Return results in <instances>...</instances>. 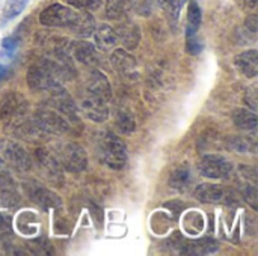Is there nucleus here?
I'll list each match as a JSON object with an SVG mask.
<instances>
[{
    "label": "nucleus",
    "mask_w": 258,
    "mask_h": 256,
    "mask_svg": "<svg viewBox=\"0 0 258 256\" xmlns=\"http://www.w3.org/2000/svg\"><path fill=\"white\" fill-rule=\"evenodd\" d=\"M26 3H27V0H11L6 5L3 14H2V26H5L8 21H11L12 18H15L24 9Z\"/></svg>",
    "instance_id": "c85d7f7f"
},
{
    "label": "nucleus",
    "mask_w": 258,
    "mask_h": 256,
    "mask_svg": "<svg viewBox=\"0 0 258 256\" xmlns=\"http://www.w3.org/2000/svg\"><path fill=\"white\" fill-rule=\"evenodd\" d=\"M5 72H6V68L0 63V80H2V77L5 75Z\"/></svg>",
    "instance_id": "4c0bfd02"
},
{
    "label": "nucleus",
    "mask_w": 258,
    "mask_h": 256,
    "mask_svg": "<svg viewBox=\"0 0 258 256\" xmlns=\"http://www.w3.org/2000/svg\"><path fill=\"white\" fill-rule=\"evenodd\" d=\"M234 63L243 75L254 78L258 74V53L257 50H248L234 59Z\"/></svg>",
    "instance_id": "412c9836"
},
{
    "label": "nucleus",
    "mask_w": 258,
    "mask_h": 256,
    "mask_svg": "<svg viewBox=\"0 0 258 256\" xmlns=\"http://www.w3.org/2000/svg\"><path fill=\"white\" fill-rule=\"evenodd\" d=\"M35 161L38 164L39 174L50 183L60 186L63 183V172H62V166L59 164L57 158L54 154H51L50 151L41 148L36 149L35 152Z\"/></svg>",
    "instance_id": "0eeeda50"
},
{
    "label": "nucleus",
    "mask_w": 258,
    "mask_h": 256,
    "mask_svg": "<svg viewBox=\"0 0 258 256\" xmlns=\"http://www.w3.org/2000/svg\"><path fill=\"white\" fill-rule=\"evenodd\" d=\"M203 50V42L197 33H186V51L192 56L198 54Z\"/></svg>",
    "instance_id": "2f4dec72"
},
{
    "label": "nucleus",
    "mask_w": 258,
    "mask_h": 256,
    "mask_svg": "<svg viewBox=\"0 0 258 256\" xmlns=\"http://www.w3.org/2000/svg\"><path fill=\"white\" fill-rule=\"evenodd\" d=\"M23 189L27 195V198L35 202L36 205L42 207L44 210L48 208H57L60 207V199L56 193H53L51 190L45 189L44 186H41L36 181H26L23 184Z\"/></svg>",
    "instance_id": "f8f14e48"
},
{
    "label": "nucleus",
    "mask_w": 258,
    "mask_h": 256,
    "mask_svg": "<svg viewBox=\"0 0 258 256\" xmlns=\"http://www.w3.org/2000/svg\"><path fill=\"white\" fill-rule=\"evenodd\" d=\"M245 101H246V104H248L254 112L257 110V86H255V84H252L251 88L246 89Z\"/></svg>",
    "instance_id": "f704fd0d"
},
{
    "label": "nucleus",
    "mask_w": 258,
    "mask_h": 256,
    "mask_svg": "<svg viewBox=\"0 0 258 256\" xmlns=\"http://www.w3.org/2000/svg\"><path fill=\"white\" fill-rule=\"evenodd\" d=\"M201 24V9L198 2L192 0L187 8V27L186 33H197Z\"/></svg>",
    "instance_id": "bb28decb"
},
{
    "label": "nucleus",
    "mask_w": 258,
    "mask_h": 256,
    "mask_svg": "<svg viewBox=\"0 0 258 256\" xmlns=\"http://www.w3.org/2000/svg\"><path fill=\"white\" fill-rule=\"evenodd\" d=\"M258 0H240V6L245 9V11H254L257 8Z\"/></svg>",
    "instance_id": "e433bc0d"
},
{
    "label": "nucleus",
    "mask_w": 258,
    "mask_h": 256,
    "mask_svg": "<svg viewBox=\"0 0 258 256\" xmlns=\"http://www.w3.org/2000/svg\"><path fill=\"white\" fill-rule=\"evenodd\" d=\"M116 38L118 41L127 48V50H133L139 45L141 42V29L136 23H133L132 20H125L122 21L116 29Z\"/></svg>",
    "instance_id": "a211bd4d"
},
{
    "label": "nucleus",
    "mask_w": 258,
    "mask_h": 256,
    "mask_svg": "<svg viewBox=\"0 0 258 256\" xmlns=\"http://www.w3.org/2000/svg\"><path fill=\"white\" fill-rule=\"evenodd\" d=\"M68 29L73 30V33H76L80 38H89L95 30V20L88 11H77Z\"/></svg>",
    "instance_id": "aec40b11"
},
{
    "label": "nucleus",
    "mask_w": 258,
    "mask_h": 256,
    "mask_svg": "<svg viewBox=\"0 0 258 256\" xmlns=\"http://www.w3.org/2000/svg\"><path fill=\"white\" fill-rule=\"evenodd\" d=\"M195 198L204 204H225V205H234L237 201V193L230 190L228 187L212 184V183H203L195 189Z\"/></svg>",
    "instance_id": "39448f33"
},
{
    "label": "nucleus",
    "mask_w": 258,
    "mask_h": 256,
    "mask_svg": "<svg viewBox=\"0 0 258 256\" xmlns=\"http://www.w3.org/2000/svg\"><path fill=\"white\" fill-rule=\"evenodd\" d=\"M97 151L101 160L115 170L122 169L127 164V148L125 143L113 133H103L97 139Z\"/></svg>",
    "instance_id": "f257e3e1"
},
{
    "label": "nucleus",
    "mask_w": 258,
    "mask_h": 256,
    "mask_svg": "<svg viewBox=\"0 0 258 256\" xmlns=\"http://www.w3.org/2000/svg\"><path fill=\"white\" fill-rule=\"evenodd\" d=\"M33 121L45 134H65L70 130V121L51 106H39L35 110Z\"/></svg>",
    "instance_id": "f03ea898"
},
{
    "label": "nucleus",
    "mask_w": 258,
    "mask_h": 256,
    "mask_svg": "<svg viewBox=\"0 0 258 256\" xmlns=\"http://www.w3.org/2000/svg\"><path fill=\"white\" fill-rule=\"evenodd\" d=\"M56 158L59 164L62 166V169L73 172V174L83 172L88 166L86 151L83 149L82 145L74 143V142L60 145L56 151Z\"/></svg>",
    "instance_id": "7ed1b4c3"
},
{
    "label": "nucleus",
    "mask_w": 258,
    "mask_h": 256,
    "mask_svg": "<svg viewBox=\"0 0 258 256\" xmlns=\"http://www.w3.org/2000/svg\"><path fill=\"white\" fill-rule=\"evenodd\" d=\"M92 35L95 36V44L100 50H110L118 42L116 32L109 24H101V26L95 27Z\"/></svg>",
    "instance_id": "5701e85b"
},
{
    "label": "nucleus",
    "mask_w": 258,
    "mask_h": 256,
    "mask_svg": "<svg viewBox=\"0 0 258 256\" xmlns=\"http://www.w3.org/2000/svg\"><path fill=\"white\" fill-rule=\"evenodd\" d=\"M70 54L86 66H97L100 59L94 44L88 41H74L70 44Z\"/></svg>",
    "instance_id": "f3484780"
},
{
    "label": "nucleus",
    "mask_w": 258,
    "mask_h": 256,
    "mask_svg": "<svg viewBox=\"0 0 258 256\" xmlns=\"http://www.w3.org/2000/svg\"><path fill=\"white\" fill-rule=\"evenodd\" d=\"M159 5H160L162 11L165 12V15L171 21L178 20L180 11H181V2L180 0H159Z\"/></svg>",
    "instance_id": "7c9ffc66"
},
{
    "label": "nucleus",
    "mask_w": 258,
    "mask_h": 256,
    "mask_svg": "<svg viewBox=\"0 0 258 256\" xmlns=\"http://www.w3.org/2000/svg\"><path fill=\"white\" fill-rule=\"evenodd\" d=\"M26 78L29 88L33 91H48L50 88L59 83V78L51 72V69L42 60L29 68Z\"/></svg>",
    "instance_id": "9d476101"
},
{
    "label": "nucleus",
    "mask_w": 258,
    "mask_h": 256,
    "mask_svg": "<svg viewBox=\"0 0 258 256\" xmlns=\"http://www.w3.org/2000/svg\"><path fill=\"white\" fill-rule=\"evenodd\" d=\"M77 11L67 8L63 5L54 3L47 6L39 14V23L48 27H70Z\"/></svg>",
    "instance_id": "6e6552de"
},
{
    "label": "nucleus",
    "mask_w": 258,
    "mask_h": 256,
    "mask_svg": "<svg viewBox=\"0 0 258 256\" xmlns=\"http://www.w3.org/2000/svg\"><path fill=\"white\" fill-rule=\"evenodd\" d=\"M136 3L138 0H107L106 15L110 20H122L135 9Z\"/></svg>",
    "instance_id": "4be33fe9"
},
{
    "label": "nucleus",
    "mask_w": 258,
    "mask_h": 256,
    "mask_svg": "<svg viewBox=\"0 0 258 256\" xmlns=\"http://www.w3.org/2000/svg\"><path fill=\"white\" fill-rule=\"evenodd\" d=\"M218 243L213 238H201L195 241H184L181 238L172 244V249L186 255H210L218 250Z\"/></svg>",
    "instance_id": "4468645a"
},
{
    "label": "nucleus",
    "mask_w": 258,
    "mask_h": 256,
    "mask_svg": "<svg viewBox=\"0 0 258 256\" xmlns=\"http://www.w3.org/2000/svg\"><path fill=\"white\" fill-rule=\"evenodd\" d=\"M246 29L254 35V33H257V29H258V18L257 15L254 14V15H249L248 18H246Z\"/></svg>",
    "instance_id": "c9c22d12"
},
{
    "label": "nucleus",
    "mask_w": 258,
    "mask_h": 256,
    "mask_svg": "<svg viewBox=\"0 0 258 256\" xmlns=\"http://www.w3.org/2000/svg\"><path fill=\"white\" fill-rule=\"evenodd\" d=\"M200 172L203 177L212 180H230L236 174V169L234 164L224 155L209 154L201 158Z\"/></svg>",
    "instance_id": "20e7f679"
},
{
    "label": "nucleus",
    "mask_w": 258,
    "mask_h": 256,
    "mask_svg": "<svg viewBox=\"0 0 258 256\" xmlns=\"http://www.w3.org/2000/svg\"><path fill=\"white\" fill-rule=\"evenodd\" d=\"M48 92H50L48 106H51L59 113H62L68 121H77V104L74 103L71 95L60 86V83L50 88Z\"/></svg>",
    "instance_id": "1a4fd4ad"
},
{
    "label": "nucleus",
    "mask_w": 258,
    "mask_h": 256,
    "mask_svg": "<svg viewBox=\"0 0 258 256\" xmlns=\"http://www.w3.org/2000/svg\"><path fill=\"white\" fill-rule=\"evenodd\" d=\"M192 183V174L187 166H177L171 177H169V186L177 192H184Z\"/></svg>",
    "instance_id": "393cba45"
},
{
    "label": "nucleus",
    "mask_w": 258,
    "mask_h": 256,
    "mask_svg": "<svg viewBox=\"0 0 258 256\" xmlns=\"http://www.w3.org/2000/svg\"><path fill=\"white\" fill-rule=\"evenodd\" d=\"M0 152L3 154L5 163L11 164L18 172H27L32 167V157L18 142L2 140Z\"/></svg>",
    "instance_id": "423d86ee"
},
{
    "label": "nucleus",
    "mask_w": 258,
    "mask_h": 256,
    "mask_svg": "<svg viewBox=\"0 0 258 256\" xmlns=\"http://www.w3.org/2000/svg\"><path fill=\"white\" fill-rule=\"evenodd\" d=\"M227 146L231 151L240 152V154H246L255 149V143L254 140H251L249 137H243V136H231L227 139Z\"/></svg>",
    "instance_id": "a878e982"
},
{
    "label": "nucleus",
    "mask_w": 258,
    "mask_h": 256,
    "mask_svg": "<svg viewBox=\"0 0 258 256\" xmlns=\"http://www.w3.org/2000/svg\"><path fill=\"white\" fill-rule=\"evenodd\" d=\"M116 127L119 128V131L125 133V134H130L135 131L136 128V122H135V118L125 112V110H119L116 113Z\"/></svg>",
    "instance_id": "c756f323"
},
{
    "label": "nucleus",
    "mask_w": 258,
    "mask_h": 256,
    "mask_svg": "<svg viewBox=\"0 0 258 256\" xmlns=\"http://www.w3.org/2000/svg\"><path fill=\"white\" fill-rule=\"evenodd\" d=\"M2 48H3V51L11 57V56L17 51V48H18V39H17L15 36H8V38H5V39L2 41Z\"/></svg>",
    "instance_id": "72a5a7b5"
},
{
    "label": "nucleus",
    "mask_w": 258,
    "mask_h": 256,
    "mask_svg": "<svg viewBox=\"0 0 258 256\" xmlns=\"http://www.w3.org/2000/svg\"><path fill=\"white\" fill-rule=\"evenodd\" d=\"M79 107L82 110V113L94 121V122H104L109 116V107H107V101H104L100 97L91 95L88 92L83 91L80 101H79Z\"/></svg>",
    "instance_id": "9b49d317"
},
{
    "label": "nucleus",
    "mask_w": 258,
    "mask_h": 256,
    "mask_svg": "<svg viewBox=\"0 0 258 256\" xmlns=\"http://www.w3.org/2000/svg\"><path fill=\"white\" fill-rule=\"evenodd\" d=\"M83 91L91 94V95L100 97L104 101H109L112 98V86H110L106 74L98 71V69H94V71L89 72V75H88V78L85 81V89Z\"/></svg>",
    "instance_id": "2eb2a0df"
},
{
    "label": "nucleus",
    "mask_w": 258,
    "mask_h": 256,
    "mask_svg": "<svg viewBox=\"0 0 258 256\" xmlns=\"http://www.w3.org/2000/svg\"><path fill=\"white\" fill-rule=\"evenodd\" d=\"M26 100L17 92H8L0 97V119L18 118L26 112Z\"/></svg>",
    "instance_id": "dca6fc26"
},
{
    "label": "nucleus",
    "mask_w": 258,
    "mask_h": 256,
    "mask_svg": "<svg viewBox=\"0 0 258 256\" xmlns=\"http://www.w3.org/2000/svg\"><path fill=\"white\" fill-rule=\"evenodd\" d=\"M14 190H15V183L11 177V172H9L5 160L0 158V192L5 196H9L14 193Z\"/></svg>",
    "instance_id": "cd10ccee"
},
{
    "label": "nucleus",
    "mask_w": 258,
    "mask_h": 256,
    "mask_svg": "<svg viewBox=\"0 0 258 256\" xmlns=\"http://www.w3.org/2000/svg\"><path fill=\"white\" fill-rule=\"evenodd\" d=\"M233 122L242 131H254L257 128V115L254 110L236 109L233 112Z\"/></svg>",
    "instance_id": "b1692460"
},
{
    "label": "nucleus",
    "mask_w": 258,
    "mask_h": 256,
    "mask_svg": "<svg viewBox=\"0 0 258 256\" xmlns=\"http://www.w3.org/2000/svg\"><path fill=\"white\" fill-rule=\"evenodd\" d=\"M110 62H112V66L122 75V77H130L135 74L136 71V59L127 53L125 50H115L110 56Z\"/></svg>",
    "instance_id": "6ab92c4d"
},
{
    "label": "nucleus",
    "mask_w": 258,
    "mask_h": 256,
    "mask_svg": "<svg viewBox=\"0 0 258 256\" xmlns=\"http://www.w3.org/2000/svg\"><path fill=\"white\" fill-rule=\"evenodd\" d=\"M237 184L239 190L248 204L257 210V174L252 167L242 166L237 172Z\"/></svg>",
    "instance_id": "ddd939ff"
},
{
    "label": "nucleus",
    "mask_w": 258,
    "mask_h": 256,
    "mask_svg": "<svg viewBox=\"0 0 258 256\" xmlns=\"http://www.w3.org/2000/svg\"><path fill=\"white\" fill-rule=\"evenodd\" d=\"M68 3L82 11H95L100 8V0H68Z\"/></svg>",
    "instance_id": "473e14b6"
}]
</instances>
